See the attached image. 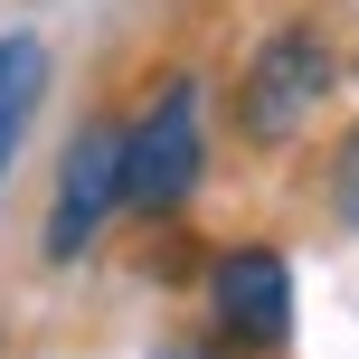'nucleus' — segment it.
I'll return each mask as SVG.
<instances>
[{"label":"nucleus","instance_id":"obj_1","mask_svg":"<svg viewBox=\"0 0 359 359\" xmlns=\"http://www.w3.org/2000/svg\"><path fill=\"white\" fill-rule=\"evenodd\" d=\"M198 170H208V95H198V76H161L151 104L123 123V208L180 217Z\"/></svg>","mask_w":359,"mask_h":359},{"label":"nucleus","instance_id":"obj_3","mask_svg":"<svg viewBox=\"0 0 359 359\" xmlns=\"http://www.w3.org/2000/svg\"><path fill=\"white\" fill-rule=\"evenodd\" d=\"M123 208V133L114 123H86L57 161V208H48V255L76 265V255L104 236V217Z\"/></svg>","mask_w":359,"mask_h":359},{"label":"nucleus","instance_id":"obj_6","mask_svg":"<svg viewBox=\"0 0 359 359\" xmlns=\"http://www.w3.org/2000/svg\"><path fill=\"white\" fill-rule=\"evenodd\" d=\"M331 217L359 227V123L341 133V151H331Z\"/></svg>","mask_w":359,"mask_h":359},{"label":"nucleus","instance_id":"obj_5","mask_svg":"<svg viewBox=\"0 0 359 359\" xmlns=\"http://www.w3.org/2000/svg\"><path fill=\"white\" fill-rule=\"evenodd\" d=\"M38 95H48V48L38 38H10V57H0V170H10L19 133H29Z\"/></svg>","mask_w":359,"mask_h":359},{"label":"nucleus","instance_id":"obj_4","mask_svg":"<svg viewBox=\"0 0 359 359\" xmlns=\"http://www.w3.org/2000/svg\"><path fill=\"white\" fill-rule=\"evenodd\" d=\"M208 312L236 350H284L293 341V265L274 246H227L208 265Z\"/></svg>","mask_w":359,"mask_h":359},{"label":"nucleus","instance_id":"obj_7","mask_svg":"<svg viewBox=\"0 0 359 359\" xmlns=\"http://www.w3.org/2000/svg\"><path fill=\"white\" fill-rule=\"evenodd\" d=\"M0 57H10V38H0Z\"/></svg>","mask_w":359,"mask_h":359},{"label":"nucleus","instance_id":"obj_2","mask_svg":"<svg viewBox=\"0 0 359 359\" xmlns=\"http://www.w3.org/2000/svg\"><path fill=\"white\" fill-rule=\"evenodd\" d=\"M331 76H341V57H331L322 29H303V19L274 29L265 48H255L246 86H236V123H246V142H293V133L331 104Z\"/></svg>","mask_w":359,"mask_h":359}]
</instances>
